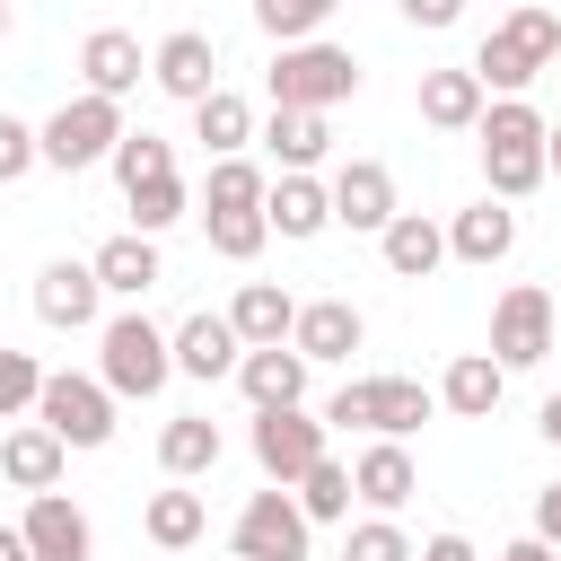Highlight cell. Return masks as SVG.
<instances>
[{
  "instance_id": "cell-21",
  "label": "cell",
  "mask_w": 561,
  "mask_h": 561,
  "mask_svg": "<svg viewBox=\"0 0 561 561\" xmlns=\"http://www.w3.org/2000/svg\"><path fill=\"white\" fill-rule=\"evenodd\" d=\"M377 254H386L394 280H430V272L447 263V228H438L430 210H394V219L377 228Z\"/></svg>"
},
{
  "instance_id": "cell-33",
  "label": "cell",
  "mask_w": 561,
  "mask_h": 561,
  "mask_svg": "<svg viewBox=\"0 0 561 561\" xmlns=\"http://www.w3.org/2000/svg\"><path fill=\"white\" fill-rule=\"evenodd\" d=\"M263 167L254 158H210V175H202V210H263Z\"/></svg>"
},
{
  "instance_id": "cell-8",
  "label": "cell",
  "mask_w": 561,
  "mask_h": 561,
  "mask_svg": "<svg viewBox=\"0 0 561 561\" xmlns=\"http://www.w3.org/2000/svg\"><path fill=\"white\" fill-rule=\"evenodd\" d=\"M333 430H324V412H307V403H280V412H254V465H263V482H298L316 456H333L324 447Z\"/></svg>"
},
{
  "instance_id": "cell-44",
  "label": "cell",
  "mask_w": 561,
  "mask_h": 561,
  "mask_svg": "<svg viewBox=\"0 0 561 561\" xmlns=\"http://www.w3.org/2000/svg\"><path fill=\"white\" fill-rule=\"evenodd\" d=\"M491 561H561V552H552V543H535V535H517V543H500Z\"/></svg>"
},
{
  "instance_id": "cell-16",
  "label": "cell",
  "mask_w": 561,
  "mask_h": 561,
  "mask_svg": "<svg viewBox=\"0 0 561 561\" xmlns=\"http://www.w3.org/2000/svg\"><path fill=\"white\" fill-rule=\"evenodd\" d=\"M263 228L289 237V245L324 237V228H333V193H324V175H272V184H263Z\"/></svg>"
},
{
  "instance_id": "cell-3",
  "label": "cell",
  "mask_w": 561,
  "mask_h": 561,
  "mask_svg": "<svg viewBox=\"0 0 561 561\" xmlns=\"http://www.w3.org/2000/svg\"><path fill=\"white\" fill-rule=\"evenodd\" d=\"M263 88H272L280 114H333L342 96H359V61H351V44L307 35V44H280V53H272Z\"/></svg>"
},
{
  "instance_id": "cell-2",
  "label": "cell",
  "mask_w": 561,
  "mask_h": 561,
  "mask_svg": "<svg viewBox=\"0 0 561 561\" xmlns=\"http://www.w3.org/2000/svg\"><path fill=\"white\" fill-rule=\"evenodd\" d=\"M473 140H482V184H491V202H526V193L543 184V114H535L526 96L482 105Z\"/></svg>"
},
{
  "instance_id": "cell-12",
  "label": "cell",
  "mask_w": 561,
  "mask_h": 561,
  "mask_svg": "<svg viewBox=\"0 0 561 561\" xmlns=\"http://www.w3.org/2000/svg\"><path fill=\"white\" fill-rule=\"evenodd\" d=\"M149 79H158V96H175V105H202V96L219 88V44H210L202 26H175V35L149 53Z\"/></svg>"
},
{
  "instance_id": "cell-27",
  "label": "cell",
  "mask_w": 561,
  "mask_h": 561,
  "mask_svg": "<svg viewBox=\"0 0 561 561\" xmlns=\"http://www.w3.org/2000/svg\"><path fill=\"white\" fill-rule=\"evenodd\" d=\"M412 105H421V123H430V131H473L491 96H482V79H473V70H421V96H412Z\"/></svg>"
},
{
  "instance_id": "cell-30",
  "label": "cell",
  "mask_w": 561,
  "mask_h": 561,
  "mask_svg": "<svg viewBox=\"0 0 561 561\" xmlns=\"http://www.w3.org/2000/svg\"><path fill=\"white\" fill-rule=\"evenodd\" d=\"M263 149L280 158V175H316V158L333 149V123H324V114H280V105H272Z\"/></svg>"
},
{
  "instance_id": "cell-39",
  "label": "cell",
  "mask_w": 561,
  "mask_h": 561,
  "mask_svg": "<svg viewBox=\"0 0 561 561\" xmlns=\"http://www.w3.org/2000/svg\"><path fill=\"white\" fill-rule=\"evenodd\" d=\"M35 394H44V368H35V351H9V342H0V421L35 412Z\"/></svg>"
},
{
  "instance_id": "cell-28",
  "label": "cell",
  "mask_w": 561,
  "mask_h": 561,
  "mask_svg": "<svg viewBox=\"0 0 561 561\" xmlns=\"http://www.w3.org/2000/svg\"><path fill=\"white\" fill-rule=\"evenodd\" d=\"M202 526H210V508H202V491H149V508H140V535L158 543V552H193L202 543Z\"/></svg>"
},
{
  "instance_id": "cell-4",
  "label": "cell",
  "mask_w": 561,
  "mask_h": 561,
  "mask_svg": "<svg viewBox=\"0 0 561 561\" xmlns=\"http://www.w3.org/2000/svg\"><path fill=\"white\" fill-rule=\"evenodd\" d=\"M167 377H175V351H167V333H158L140 307H123V316L96 324V386H105L114 403H149Z\"/></svg>"
},
{
  "instance_id": "cell-11",
  "label": "cell",
  "mask_w": 561,
  "mask_h": 561,
  "mask_svg": "<svg viewBox=\"0 0 561 561\" xmlns=\"http://www.w3.org/2000/svg\"><path fill=\"white\" fill-rule=\"evenodd\" d=\"M18 535H26L35 561H88V552H96V526H88V508H79L70 491H35L26 517H18Z\"/></svg>"
},
{
  "instance_id": "cell-9",
  "label": "cell",
  "mask_w": 561,
  "mask_h": 561,
  "mask_svg": "<svg viewBox=\"0 0 561 561\" xmlns=\"http://www.w3.org/2000/svg\"><path fill=\"white\" fill-rule=\"evenodd\" d=\"M307 517H298V500L272 482V491H254L245 508H237V526H228V543H237V561H307Z\"/></svg>"
},
{
  "instance_id": "cell-48",
  "label": "cell",
  "mask_w": 561,
  "mask_h": 561,
  "mask_svg": "<svg viewBox=\"0 0 561 561\" xmlns=\"http://www.w3.org/2000/svg\"><path fill=\"white\" fill-rule=\"evenodd\" d=\"M0 35H9V0H0Z\"/></svg>"
},
{
  "instance_id": "cell-40",
  "label": "cell",
  "mask_w": 561,
  "mask_h": 561,
  "mask_svg": "<svg viewBox=\"0 0 561 561\" xmlns=\"http://www.w3.org/2000/svg\"><path fill=\"white\" fill-rule=\"evenodd\" d=\"M35 167H44V149H35V123L0 114V184H18V175H35Z\"/></svg>"
},
{
  "instance_id": "cell-19",
  "label": "cell",
  "mask_w": 561,
  "mask_h": 561,
  "mask_svg": "<svg viewBox=\"0 0 561 561\" xmlns=\"http://www.w3.org/2000/svg\"><path fill=\"white\" fill-rule=\"evenodd\" d=\"M412 491H421V465H412V447H403V438L359 447V465H351V500H368V517H394Z\"/></svg>"
},
{
  "instance_id": "cell-20",
  "label": "cell",
  "mask_w": 561,
  "mask_h": 561,
  "mask_svg": "<svg viewBox=\"0 0 561 561\" xmlns=\"http://www.w3.org/2000/svg\"><path fill=\"white\" fill-rule=\"evenodd\" d=\"M140 70H149V53H140V35H123V26H96L88 44H79V79H88V96H131L140 88Z\"/></svg>"
},
{
  "instance_id": "cell-6",
  "label": "cell",
  "mask_w": 561,
  "mask_h": 561,
  "mask_svg": "<svg viewBox=\"0 0 561 561\" xmlns=\"http://www.w3.org/2000/svg\"><path fill=\"white\" fill-rule=\"evenodd\" d=\"M123 131H131V123H123V105H114V96H70V105H53V114L35 123V149H44V167L79 175V167L114 158V140H123Z\"/></svg>"
},
{
  "instance_id": "cell-37",
  "label": "cell",
  "mask_w": 561,
  "mask_h": 561,
  "mask_svg": "<svg viewBox=\"0 0 561 561\" xmlns=\"http://www.w3.org/2000/svg\"><path fill=\"white\" fill-rule=\"evenodd\" d=\"M167 167H175V149H167L158 131H123V140H114V175H123V193L149 184V175H167Z\"/></svg>"
},
{
  "instance_id": "cell-29",
  "label": "cell",
  "mask_w": 561,
  "mask_h": 561,
  "mask_svg": "<svg viewBox=\"0 0 561 561\" xmlns=\"http://www.w3.org/2000/svg\"><path fill=\"white\" fill-rule=\"evenodd\" d=\"M193 140H202L210 158H245V140H254V105H245L237 88H210V96L193 105Z\"/></svg>"
},
{
  "instance_id": "cell-32",
  "label": "cell",
  "mask_w": 561,
  "mask_h": 561,
  "mask_svg": "<svg viewBox=\"0 0 561 561\" xmlns=\"http://www.w3.org/2000/svg\"><path fill=\"white\" fill-rule=\"evenodd\" d=\"M289 500H298V517H307V526L351 517V465H342V456H316V465L289 482Z\"/></svg>"
},
{
  "instance_id": "cell-35",
  "label": "cell",
  "mask_w": 561,
  "mask_h": 561,
  "mask_svg": "<svg viewBox=\"0 0 561 561\" xmlns=\"http://www.w3.org/2000/svg\"><path fill=\"white\" fill-rule=\"evenodd\" d=\"M333 9H342V0H254V26H263L272 44H307V35H324Z\"/></svg>"
},
{
  "instance_id": "cell-10",
  "label": "cell",
  "mask_w": 561,
  "mask_h": 561,
  "mask_svg": "<svg viewBox=\"0 0 561 561\" xmlns=\"http://www.w3.org/2000/svg\"><path fill=\"white\" fill-rule=\"evenodd\" d=\"M491 359H500L508 377L535 368V359H552V298H543L535 280L500 289V307H491Z\"/></svg>"
},
{
  "instance_id": "cell-13",
  "label": "cell",
  "mask_w": 561,
  "mask_h": 561,
  "mask_svg": "<svg viewBox=\"0 0 561 561\" xmlns=\"http://www.w3.org/2000/svg\"><path fill=\"white\" fill-rule=\"evenodd\" d=\"M324 193H333V219H342V228H359V237H377V228L403 210V202H394V167H386V158H351V167H333V184H324Z\"/></svg>"
},
{
  "instance_id": "cell-26",
  "label": "cell",
  "mask_w": 561,
  "mask_h": 561,
  "mask_svg": "<svg viewBox=\"0 0 561 561\" xmlns=\"http://www.w3.org/2000/svg\"><path fill=\"white\" fill-rule=\"evenodd\" d=\"M237 386H245V403H254V412L307 403V359H298L289 342H272V351H245V359H237Z\"/></svg>"
},
{
  "instance_id": "cell-25",
  "label": "cell",
  "mask_w": 561,
  "mask_h": 561,
  "mask_svg": "<svg viewBox=\"0 0 561 561\" xmlns=\"http://www.w3.org/2000/svg\"><path fill=\"white\" fill-rule=\"evenodd\" d=\"M228 324H237L245 351H272V342H289V324H298V298H289L280 280H245V289L228 298Z\"/></svg>"
},
{
  "instance_id": "cell-46",
  "label": "cell",
  "mask_w": 561,
  "mask_h": 561,
  "mask_svg": "<svg viewBox=\"0 0 561 561\" xmlns=\"http://www.w3.org/2000/svg\"><path fill=\"white\" fill-rule=\"evenodd\" d=\"M0 561H35V552H26V535H18V526H0Z\"/></svg>"
},
{
  "instance_id": "cell-36",
  "label": "cell",
  "mask_w": 561,
  "mask_h": 561,
  "mask_svg": "<svg viewBox=\"0 0 561 561\" xmlns=\"http://www.w3.org/2000/svg\"><path fill=\"white\" fill-rule=\"evenodd\" d=\"M202 228H210V254H219V263H254L263 237H272L263 210H202Z\"/></svg>"
},
{
  "instance_id": "cell-31",
  "label": "cell",
  "mask_w": 561,
  "mask_h": 561,
  "mask_svg": "<svg viewBox=\"0 0 561 561\" xmlns=\"http://www.w3.org/2000/svg\"><path fill=\"white\" fill-rule=\"evenodd\" d=\"M158 465H167V482H193V473H210V465H219V421H202V412H175V421L158 430Z\"/></svg>"
},
{
  "instance_id": "cell-45",
  "label": "cell",
  "mask_w": 561,
  "mask_h": 561,
  "mask_svg": "<svg viewBox=\"0 0 561 561\" xmlns=\"http://www.w3.org/2000/svg\"><path fill=\"white\" fill-rule=\"evenodd\" d=\"M535 430H543V438L561 447V394H543V412H535Z\"/></svg>"
},
{
  "instance_id": "cell-38",
  "label": "cell",
  "mask_w": 561,
  "mask_h": 561,
  "mask_svg": "<svg viewBox=\"0 0 561 561\" xmlns=\"http://www.w3.org/2000/svg\"><path fill=\"white\" fill-rule=\"evenodd\" d=\"M342 561H412V535H403L394 517H359V526L342 535Z\"/></svg>"
},
{
  "instance_id": "cell-7",
  "label": "cell",
  "mask_w": 561,
  "mask_h": 561,
  "mask_svg": "<svg viewBox=\"0 0 561 561\" xmlns=\"http://www.w3.org/2000/svg\"><path fill=\"white\" fill-rule=\"evenodd\" d=\"M35 421L61 438V447H105L114 438V394L96 386V377H79V368H44V394H35Z\"/></svg>"
},
{
  "instance_id": "cell-43",
  "label": "cell",
  "mask_w": 561,
  "mask_h": 561,
  "mask_svg": "<svg viewBox=\"0 0 561 561\" xmlns=\"http://www.w3.org/2000/svg\"><path fill=\"white\" fill-rule=\"evenodd\" d=\"M535 543H552V552H561V482H552V491H535Z\"/></svg>"
},
{
  "instance_id": "cell-42",
  "label": "cell",
  "mask_w": 561,
  "mask_h": 561,
  "mask_svg": "<svg viewBox=\"0 0 561 561\" xmlns=\"http://www.w3.org/2000/svg\"><path fill=\"white\" fill-rule=\"evenodd\" d=\"M412 561H482V552H473V543H465V535L447 526V535H430V543H412Z\"/></svg>"
},
{
  "instance_id": "cell-22",
  "label": "cell",
  "mask_w": 561,
  "mask_h": 561,
  "mask_svg": "<svg viewBox=\"0 0 561 561\" xmlns=\"http://www.w3.org/2000/svg\"><path fill=\"white\" fill-rule=\"evenodd\" d=\"M88 272H96V289L105 298H149L158 280H167V263H158V237H105L96 254H88Z\"/></svg>"
},
{
  "instance_id": "cell-1",
  "label": "cell",
  "mask_w": 561,
  "mask_h": 561,
  "mask_svg": "<svg viewBox=\"0 0 561 561\" xmlns=\"http://www.w3.org/2000/svg\"><path fill=\"white\" fill-rule=\"evenodd\" d=\"M561 61V9L552 0H517L491 35H482V53L465 61L473 79H482V96L500 88V96H526V79H543Z\"/></svg>"
},
{
  "instance_id": "cell-18",
  "label": "cell",
  "mask_w": 561,
  "mask_h": 561,
  "mask_svg": "<svg viewBox=\"0 0 561 561\" xmlns=\"http://www.w3.org/2000/svg\"><path fill=\"white\" fill-rule=\"evenodd\" d=\"M167 351H175V377H202V386H210V377H237V359H245L237 324H228V316H210V307H202V316H184V324L167 333Z\"/></svg>"
},
{
  "instance_id": "cell-17",
  "label": "cell",
  "mask_w": 561,
  "mask_h": 561,
  "mask_svg": "<svg viewBox=\"0 0 561 561\" xmlns=\"http://www.w3.org/2000/svg\"><path fill=\"white\" fill-rule=\"evenodd\" d=\"M368 342V316L351 307V298H307L298 307V324H289V351L316 368V359H351Z\"/></svg>"
},
{
  "instance_id": "cell-23",
  "label": "cell",
  "mask_w": 561,
  "mask_h": 561,
  "mask_svg": "<svg viewBox=\"0 0 561 561\" xmlns=\"http://www.w3.org/2000/svg\"><path fill=\"white\" fill-rule=\"evenodd\" d=\"M430 394H438L456 421H491V412H500V394H508V368H500L491 351H456V359H447V377H438Z\"/></svg>"
},
{
  "instance_id": "cell-24",
  "label": "cell",
  "mask_w": 561,
  "mask_h": 561,
  "mask_svg": "<svg viewBox=\"0 0 561 561\" xmlns=\"http://www.w3.org/2000/svg\"><path fill=\"white\" fill-rule=\"evenodd\" d=\"M61 465H70V447L44 430V421H9V438H0V473L35 500V491H53L61 482Z\"/></svg>"
},
{
  "instance_id": "cell-41",
  "label": "cell",
  "mask_w": 561,
  "mask_h": 561,
  "mask_svg": "<svg viewBox=\"0 0 561 561\" xmlns=\"http://www.w3.org/2000/svg\"><path fill=\"white\" fill-rule=\"evenodd\" d=\"M394 9H403L412 26H430V35H447V26L465 18V0H394Z\"/></svg>"
},
{
  "instance_id": "cell-5",
  "label": "cell",
  "mask_w": 561,
  "mask_h": 561,
  "mask_svg": "<svg viewBox=\"0 0 561 561\" xmlns=\"http://www.w3.org/2000/svg\"><path fill=\"white\" fill-rule=\"evenodd\" d=\"M430 412H438V394H430L421 377H351V386L324 403V430H377V438H412Z\"/></svg>"
},
{
  "instance_id": "cell-14",
  "label": "cell",
  "mask_w": 561,
  "mask_h": 561,
  "mask_svg": "<svg viewBox=\"0 0 561 561\" xmlns=\"http://www.w3.org/2000/svg\"><path fill=\"white\" fill-rule=\"evenodd\" d=\"M517 254V210L508 202H465L456 219H447V263H473V272H491V263H508Z\"/></svg>"
},
{
  "instance_id": "cell-34",
  "label": "cell",
  "mask_w": 561,
  "mask_h": 561,
  "mask_svg": "<svg viewBox=\"0 0 561 561\" xmlns=\"http://www.w3.org/2000/svg\"><path fill=\"white\" fill-rule=\"evenodd\" d=\"M123 202H131V237H158V228H175V219H184V202H193V193H184V175L167 167V175L131 184Z\"/></svg>"
},
{
  "instance_id": "cell-15",
  "label": "cell",
  "mask_w": 561,
  "mask_h": 561,
  "mask_svg": "<svg viewBox=\"0 0 561 561\" xmlns=\"http://www.w3.org/2000/svg\"><path fill=\"white\" fill-rule=\"evenodd\" d=\"M96 307H105V289H96V272H88V263L53 254V263L35 272V316H44L53 333H88V324H96Z\"/></svg>"
},
{
  "instance_id": "cell-47",
  "label": "cell",
  "mask_w": 561,
  "mask_h": 561,
  "mask_svg": "<svg viewBox=\"0 0 561 561\" xmlns=\"http://www.w3.org/2000/svg\"><path fill=\"white\" fill-rule=\"evenodd\" d=\"M543 175H561V123H543Z\"/></svg>"
}]
</instances>
